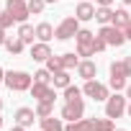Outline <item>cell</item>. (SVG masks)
<instances>
[{
    "instance_id": "obj_43",
    "label": "cell",
    "mask_w": 131,
    "mask_h": 131,
    "mask_svg": "<svg viewBox=\"0 0 131 131\" xmlns=\"http://www.w3.org/2000/svg\"><path fill=\"white\" fill-rule=\"evenodd\" d=\"M49 3H51V5H54V3H57V0H46V5H49Z\"/></svg>"
},
{
    "instance_id": "obj_42",
    "label": "cell",
    "mask_w": 131,
    "mask_h": 131,
    "mask_svg": "<svg viewBox=\"0 0 131 131\" xmlns=\"http://www.w3.org/2000/svg\"><path fill=\"white\" fill-rule=\"evenodd\" d=\"M0 128H3V113H0Z\"/></svg>"
},
{
    "instance_id": "obj_19",
    "label": "cell",
    "mask_w": 131,
    "mask_h": 131,
    "mask_svg": "<svg viewBox=\"0 0 131 131\" xmlns=\"http://www.w3.org/2000/svg\"><path fill=\"white\" fill-rule=\"evenodd\" d=\"M23 44H34V39H36V28L34 26H28V23H18V34H16Z\"/></svg>"
},
{
    "instance_id": "obj_13",
    "label": "cell",
    "mask_w": 131,
    "mask_h": 131,
    "mask_svg": "<svg viewBox=\"0 0 131 131\" xmlns=\"http://www.w3.org/2000/svg\"><path fill=\"white\" fill-rule=\"evenodd\" d=\"M77 75H80L82 80H95V75H98V64H95L93 59H82V62L77 64Z\"/></svg>"
},
{
    "instance_id": "obj_18",
    "label": "cell",
    "mask_w": 131,
    "mask_h": 131,
    "mask_svg": "<svg viewBox=\"0 0 131 131\" xmlns=\"http://www.w3.org/2000/svg\"><path fill=\"white\" fill-rule=\"evenodd\" d=\"M36 39L49 44V41L54 39V26H51V23H46V21H41V23L36 26Z\"/></svg>"
},
{
    "instance_id": "obj_10",
    "label": "cell",
    "mask_w": 131,
    "mask_h": 131,
    "mask_svg": "<svg viewBox=\"0 0 131 131\" xmlns=\"http://www.w3.org/2000/svg\"><path fill=\"white\" fill-rule=\"evenodd\" d=\"M16 123L18 126H23V128H31L34 126V121H39V116H36V111L34 108H28V105H21L18 111H16Z\"/></svg>"
},
{
    "instance_id": "obj_22",
    "label": "cell",
    "mask_w": 131,
    "mask_h": 131,
    "mask_svg": "<svg viewBox=\"0 0 131 131\" xmlns=\"http://www.w3.org/2000/svg\"><path fill=\"white\" fill-rule=\"evenodd\" d=\"M82 59H80V54H75V51H67V54H62V64H64V70H77V64H80Z\"/></svg>"
},
{
    "instance_id": "obj_37",
    "label": "cell",
    "mask_w": 131,
    "mask_h": 131,
    "mask_svg": "<svg viewBox=\"0 0 131 131\" xmlns=\"http://www.w3.org/2000/svg\"><path fill=\"white\" fill-rule=\"evenodd\" d=\"M123 93H126V98H128V100H131V82H128V85H126V90H123Z\"/></svg>"
},
{
    "instance_id": "obj_21",
    "label": "cell",
    "mask_w": 131,
    "mask_h": 131,
    "mask_svg": "<svg viewBox=\"0 0 131 131\" xmlns=\"http://www.w3.org/2000/svg\"><path fill=\"white\" fill-rule=\"evenodd\" d=\"M128 23H131V13H128L126 8H116V10H113V26L123 28V26H128Z\"/></svg>"
},
{
    "instance_id": "obj_16",
    "label": "cell",
    "mask_w": 131,
    "mask_h": 131,
    "mask_svg": "<svg viewBox=\"0 0 131 131\" xmlns=\"http://www.w3.org/2000/svg\"><path fill=\"white\" fill-rule=\"evenodd\" d=\"M95 21H98L100 26L113 23V8H111V5H98V8H95Z\"/></svg>"
},
{
    "instance_id": "obj_31",
    "label": "cell",
    "mask_w": 131,
    "mask_h": 131,
    "mask_svg": "<svg viewBox=\"0 0 131 131\" xmlns=\"http://www.w3.org/2000/svg\"><path fill=\"white\" fill-rule=\"evenodd\" d=\"M13 23H16V18H13V16H10L8 10H3V13H0V26H3L5 31H8V28H10Z\"/></svg>"
},
{
    "instance_id": "obj_39",
    "label": "cell",
    "mask_w": 131,
    "mask_h": 131,
    "mask_svg": "<svg viewBox=\"0 0 131 131\" xmlns=\"http://www.w3.org/2000/svg\"><path fill=\"white\" fill-rule=\"evenodd\" d=\"M126 116L131 118V100H128V105H126Z\"/></svg>"
},
{
    "instance_id": "obj_12",
    "label": "cell",
    "mask_w": 131,
    "mask_h": 131,
    "mask_svg": "<svg viewBox=\"0 0 131 131\" xmlns=\"http://www.w3.org/2000/svg\"><path fill=\"white\" fill-rule=\"evenodd\" d=\"M49 57H51V46H49L46 41L31 44V59H34V62H46Z\"/></svg>"
},
{
    "instance_id": "obj_26",
    "label": "cell",
    "mask_w": 131,
    "mask_h": 131,
    "mask_svg": "<svg viewBox=\"0 0 131 131\" xmlns=\"http://www.w3.org/2000/svg\"><path fill=\"white\" fill-rule=\"evenodd\" d=\"M44 8H46V0H28V10H31V16H41Z\"/></svg>"
},
{
    "instance_id": "obj_44",
    "label": "cell",
    "mask_w": 131,
    "mask_h": 131,
    "mask_svg": "<svg viewBox=\"0 0 131 131\" xmlns=\"http://www.w3.org/2000/svg\"><path fill=\"white\" fill-rule=\"evenodd\" d=\"M0 111H3V98H0Z\"/></svg>"
},
{
    "instance_id": "obj_27",
    "label": "cell",
    "mask_w": 131,
    "mask_h": 131,
    "mask_svg": "<svg viewBox=\"0 0 131 131\" xmlns=\"http://www.w3.org/2000/svg\"><path fill=\"white\" fill-rule=\"evenodd\" d=\"M108 72H111V77H126V70H123V59H121V62H111Z\"/></svg>"
},
{
    "instance_id": "obj_25",
    "label": "cell",
    "mask_w": 131,
    "mask_h": 131,
    "mask_svg": "<svg viewBox=\"0 0 131 131\" xmlns=\"http://www.w3.org/2000/svg\"><path fill=\"white\" fill-rule=\"evenodd\" d=\"M44 64H46V70H49L51 75H54V72H59V70H64V64H62V57H57V54H51V57H49Z\"/></svg>"
},
{
    "instance_id": "obj_3",
    "label": "cell",
    "mask_w": 131,
    "mask_h": 131,
    "mask_svg": "<svg viewBox=\"0 0 131 131\" xmlns=\"http://www.w3.org/2000/svg\"><path fill=\"white\" fill-rule=\"evenodd\" d=\"M75 41H77V54H80L82 59H90V57H95V46H93V41H95V34H93V31H88V28H80V31H77V36H75Z\"/></svg>"
},
{
    "instance_id": "obj_1",
    "label": "cell",
    "mask_w": 131,
    "mask_h": 131,
    "mask_svg": "<svg viewBox=\"0 0 131 131\" xmlns=\"http://www.w3.org/2000/svg\"><path fill=\"white\" fill-rule=\"evenodd\" d=\"M5 85L10 93H28L34 85V77L23 70H8L5 72Z\"/></svg>"
},
{
    "instance_id": "obj_41",
    "label": "cell",
    "mask_w": 131,
    "mask_h": 131,
    "mask_svg": "<svg viewBox=\"0 0 131 131\" xmlns=\"http://www.w3.org/2000/svg\"><path fill=\"white\" fill-rule=\"evenodd\" d=\"M121 3H123V5H131V0H121Z\"/></svg>"
},
{
    "instance_id": "obj_35",
    "label": "cell",
    "mask_w": 131,
    "mask_h": 131,
    "mask_svg": "<svg viewBox=\"0 0 131 131\" xmlns=\"http://www.w3.org/2000/svg\"><path fill=\"white\" fill-rule=\"evenodd\" d=\"M5 39H8V36H5V28H3V26H0V46H3V44H5Z\"/></svg>"
},
{
    "instance_id": "obj_11",
    "label": "cell",
    "mask_w": 131,
    "mask_h": 131,
    "mask_svg": "<svg viewBox=\"0 0 131 131\" xmlns=\"http://www.w3.org/2000/svg\"><path fill=\"white\" fill-rule=\"evenodd\" d=\"M75 16H77V21H80V23L93 21V18H95V5H93V0H82V3H77Z\"/></svg>"
},
{
    "instance_id": "obj_2",
    "label": "cell",
    "mask_w": 131,
    "mask_h": 131,
    "mask_svg": "<svg viewBox=\"0 0 131 131\" xmlns=\"http://www.w3.org/2000/svg\"><path fill=\"white\" fill-rule=\"evenodd\" d=\"M77 31H80L77 16H67V18H62V23L54 28V39H59V41H70V39L77 36Z\"/></svg>"
},
{
    "instance_id": "obj_8",
    "label": "cell",
    "mask_w": 131,
    "mask_h": 131,
    "mask_svg": "<svg viewBox=\"0 0 131 131\" xmlns=\"http://www.w3.org/2000/svg\"><path fill=\"white\" fill-rule=\"evenodd\" d=\"M5 10L16 18V23H26L31 10H28V0H5Z\"/></svg>"
},
{
    "instance_id": "obj_32",
    "label": "cell",
    "mask_w": 131,
    "mask_h": 131,
    "mask_svg": "<svg viewBox=\"0 0 131 131\" xmlns=\"http://www.w3.org/2000/svg\"><path fill=\"white\" fill-rule=\"evenodd\" d=\"M93 46H95V54H100V51H105V49H108V44H105V41H103V36H98V34H95Z\"/></svg>"
},
{
    "instance_id": "obj_38",
    "label": "cell",
    "mask_w": 131,
    "mask_h": 131,
    "mask_svg": "<svg viewBox=\"0 0 131 131\" xmlns=\"http://www.w3.org/2000/svg\"><path fill=\"white\" fill-rule=\"evenodd\" d=\"M3 82H5V70L0 67V85H3Z\"/></svg>"
},
{
    "instance_id": "obj_15",
    "label": "cell",
    "mask_w": 131,
    "mask_h": 131,
    "mask_svg": "<svg viewBox=\"0 0 131 131\" xmlns=\"http://www.w3.org/2000/svg\"><path fill=\"white\" fill-rule=\"evenodd\" d=\"M51 85H54L57 90H64L67 85H72L70 70H59V72H54V75H51Z\"/></svg>"
},
{
    "instance_id": "obj_40",
    "label": "cell",
    "mask_w": 131,
    "mask_h": 131,
    "mask_svg": "<svg viewBox=\"0 0 131 131\" xmlns=\"http://www.w3.org/2000/svg\"><path fill=\"white\" fill-rule=\"evenodd\" d=\"M10 131H26V128H23V126H18V123H16V126H13V128H10Z\"/></svg>"
},
{
    "instance_id": "obj_24",
    "label": "cell",
    "mask_w": 131,
    "mask_h": 131,
    "mask_svg": "<svg viewBox=\"0 0 131 131\" xmlns=\"http://www.w3.org/2000/svg\"><path fill=\"white\" fill-rule=\"evenodd\" d=\"M36 116L39 118H49V116H54V103H49V100H41V103H36Z\"/></svg>"
},
{
    "instance_id": "obj_9",
    "label": "cell",
    "mask_w": 131,
    "mask_h": 131,
    "mask_svg": "<svg viewBox=\"0 0 131 131\" xmlns=\"http://www.w3.org/2000/svg\"><path fill=\"white\" fill-rule=\"evenodd\" d=\"M28 93H31V98H36V103H41V100L54 103L57 100V88L54 85H46V82H34Z\"/></svg>"
},
{
    "instance_id": "obj_23",
    "label": "cell",
    "mask_w": 131,
    "mask_h": 131,
    "mask_svg": "<svg viewBox=\"0 0 131 131\" xmlns=\"http://www.w3.org/2000/svg\"><path fill=\"white\" fill-rule=\"evenodd\" d=\"M64 131H90V118H80V121H67Z\"/></svg>"
},
{
    "instance_id": "obj_36",
    "label": "cell",
    "mask_w": 131,
    "mask_h": 131,
    "mask_svg": "<svg viewBox=\"0 0 131 131\" xmlns=\"http://www.w3.org/2000/svg\"><path fill=\"white\" fill-rule=\"evenodd\" d=\"M98 5H113V0H95Z\"/></svg>"
},
{
    "instance_id": "obj_20",
    "label": "cell",
    "mask_w": 131,
    "mask_h": 131,
    "mask_svg": "<svg viewBox=\"0 0 131 131\" xmlns=\"http://www.w3.org/2000/svg\"><path fill=\"white\" fill-rule=\"evenodd\" d=\"M116 128V123H113V118H90V131H113Z\"/></svg>"
},
{
    "instance_id": "obj_33",
    "label": "cell",
    "mask_w": 131,
    "mask_h": 131,
    "mask_svg": "<svg viewBox=\"0 0 131 131\" xmlns=\"http://www.w3.org/2000/svg\"><path fill=\"white\" fill-rule=\"evenodd\" d=\"M123 70H126V77H131V57H123Z\"/></svg>"
},
{
    "instance_id": "obj_17",
    "label": "cell",
    "mask_w": 131,
    "mask_h": 131,
    "mask_svg": "<svg viewBox=\"0 0 131 131\" xmlns=\"http://www.w3.org/2000/svg\"><path fill=\"white\" fill-rule=\"evenodd\" d=\"M39 123H41V131H64V118L49 116V118H39Z\"/></svg>"
},
{
    "instance_id": "obj_7",
    "label": "cell",
    "mask_w": 131,
    "mask_h": 131,
    "mask_svg": "<svg viewBox=\"0 0 131 131\" xmlns=\"http://www.w3.org/2000/svg\"><path fill=\"white\" fill-rule=\"evenodd\" d=\"M59 116H62L64 121H80V118H85V100H82V98H77V100H64Z\"/></svg>"
},
{
    "instance_id": "obj_29",
    "label": "cell",
    "mask_w": 131,
    "mask_h": 131,
    "mask_svg": "<svg viewBox=\"0 0 131 131\" xmlns=\"http://www.w3.org/2000/svg\"><path fill=\"white\" fill-rule=\"evenodd\" d=\"M126 85H128V82H126V77H111V80H108V88H111V90H116V93L126 90Z\"/></svg>"
},
{
    "instance_id": "obj_45",
    "label": "cell",
    "mask_w": 131,
    "mask_h": 131,
    "mask_svg": "<svg viewBox=\"0 0 131 131\" xmlns=\"http://www.w3.org/2000/svg\"><path fill=\"white\" fill-rule=\"evenodd\" d=\"M113 131H126V128H113Z\"/></svg>"
},
{
    "instance_id": "obj_28",
    "label": "cell",
    "mask_w": 131,
    "mask_h": 131,
    "mask_svg": "<svg viewBox=\"0 0 131 131\" xmlns=\"http://www.w3.org/2000/svg\"><path fill=\"white\" fill-rule=\"evenodd\" d=\"M77 98H82V88H75V85L64 88V100H77Z\"/></svg>"
},
{
    "instance_id": "obj_14",
    "label": "cell",
    "mask_w": 131,
    "mask_h": 131,
    "mask_svg": "<svg viewBox=\"0 0 131 131\" xmlns=\"http://www.w3.org/2000/svg\"><path fill=\"white\" fill-rule=\"evenodd\" d=\"M3 46H5V51H8L10 57H18V54H23V49H26V44H23L18 36H8Z\"/></svg>"
},
{
    "instance_id": "obj_5",
    "label": "cell",
    "mask_w": 131,
    "mask_h": 131,
    "mask_svg": "<svg viewBox=\"0 0 131 131\" xmlns=\"http://www.w3.org/2000/svg\"><path fill=\"white\" fill-rule=\"evenodd\" d=\"M126 100H128V98H126V95H121V93L108 95V100H105V116H108V118H113V121H116V118H121V116L126 113V105H128Z\"/></svg>"
},
{
    "instance_id": "obj_4",
    "label": "cell",
    "mask_w": 131,
    "mask_h": 131,
    "mask_svg": "<svg viewBox=\"0 0 131 131\" xmlns=\"http://www.w3.org/2000/svg\"><path fill=\"white\" fill-rule=\"evenodd\" d=\"M82 95H85V98H93L95 103H105L111 93H108V85H103V82H98V80H85Z\"/></svg>"
},
{
    "instance_id": "obj_30",
    "label": "cell",
    "mask_w": 131,
    "mask_h": 131,
    "mask_svg": "<svg viewBox=\"0 0 131 131\" xmlns=\"http://www.w3.org/2000/svg\"><path fill=\"white\" fill-rule=\"evenodd\" d=\"M34 82H46V85H51V72L44 67V70H36V75H34Z\"/></svg>"
},
{
    "instance_id": "obj_34",
    "label": "cell",
    "mask_w": 131,
    "mask_h": 131,
    "mask_svg": "<svg viewBox=\"0 0 131 131\" xmlns=\"http://www.w3.org/2000/svg\"><path fill=\"white\" fill-rule=\"evenodd\" d=\"M123 34H126V41H131V23H128V26H123Z\"/></svg>"
},
{
    "instance_id": "obj_6",
    "label": "cell",
    "mask_w": 131,
    "mask_h": 131,
    "mask_svg": "<svg viewBox=\"0 0 131 131\" xmlns=\"http://www.w3.org/2000/svg\"><path fill=\"white\" fill-rule=\"evenodd\" d=\"M98 36H103V41H105L108 46H123V44H126V34H123V28H118V26H113V23L100 26Z\"/></svg>"
}]
</instances>
